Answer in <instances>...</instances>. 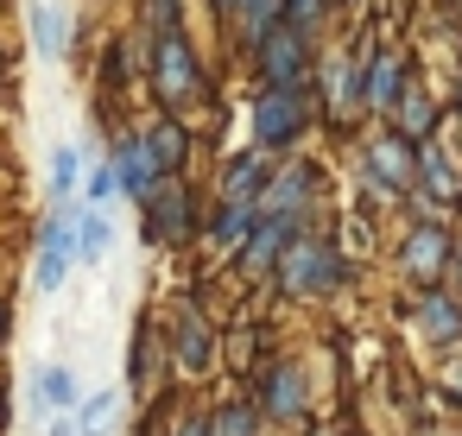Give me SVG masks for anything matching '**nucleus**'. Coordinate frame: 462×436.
<instances>
[{"mask_svg": "<svg viewBox=\"0 0 462 436\" xmlns=\"http://www.w3.org/2000/svg\"><path fill=\"white\" fill-rule=\"evenodd\" d=\"M348 278H355L348 247H342V241H329L323 228H304V234H291V241H285L279 272H273V291H279V297H291V304H323V297H336Z\"/></svg>", "mask_w": 462, "mask_h": 436, "instance_id": "f257e3e1", "label": "nucleus"}, {"mask_svg": "<svg viewBox=\"0 0 462 436\" xmlns=\"http://www.w3.org/2000/svg\"><path fill=\"white\" fill-rule=\"evenodd\" d=\"M146 89H152L159 114H184L209 95V70H203V51L190 45V26L146 39Z\"/></svg>", "mask_w": 462, "mask_h": 436, "instance_id": "f03ea898", "label": "nucleus"}, {"mask_svg": "<svg viewBox=\"0 0 462 436\" xmlns=\"http://www.w3.org/2000/svg\"><path fill=\"white\" fill-rule=\"evenodd\" d=\"M310 127H317V95L310 89H254V102H247V140L254 146H266L273 159H291L304 140H310Z\"/></svg>", "mask_w": 462, "mask_h": 436, "instance_id": "7ed1b4c3", "label": "nucleus"}, {"mask_svg": "<svg viewBox=\"0 0 462 436\" xmlns=\"http://www.w3.org/2000/svg\"><path fill=\"white\" fill-rule=\"evenodd\" d=\"M310 95H317V121H323V127H348V121H361V114H367V45H361V51H348V45H323Z\"/></svg>", "mask_w": 462, "mask_h": 436, "instance_id": "20e7f679", "label": "nucleus"}, {"mask_svg": "<svg viewBox=\"0 0 462 436\" xmlns=\"http://www.w3.org/2000/svg\"><path fill=\"white\" fill-rule=\"evenodd\" d=\"M456 241H462V234L449 228V215H411V222L399 228V247H393L399 278H405L411 291H424V285H449Z\"/></svg>", "mask_w": 462, "mask_h": 436, "instance_id": "39448f33", "label": "nucleus"}, {"mask_svg": "<svg viewBox=\"0 0 462 436\" xmlns=\"http://www.w3.org/2000/svg\"><path fill=\"white\" fill-rule=\"evenodd\" d=\"M222 348H228V335L216 329V316L197 297H184L171 310V322H165V360H171V373L178 379H209L222 367Z\"/></svg>", "mask_w": 462, "mask_h": 436, "instance_id": "423d86ee", "label": "nucleus"}, {"mask_svg": "<svg viewBox=\"0 0 462 436\" xmlns=\"http://www.w3.org/2000/svg\"><path fill=\"white\" fill-rule=\"evenodd\" d=\"M361 171L386 203H405L418 190V140H405L393 121H374L361 133Z\"/></svg>", "mask_w": 462, "mask_h": 436, "instance_id": "0eeeda50", "label": "nucleus"}, {"mask_svg": "<svg viewBox=\"0 0 462 436\" xmlns=\"http://www.w3.org/2000/svg\"><path fill=\"white\" fill-rule=\"evenodd\" d=\"M317 58H323V45L317 39H304L298 26H273L260 45H254V77L266 83V89H310L317 83Z\"/></svg>", "mask_w": 462, "mask_h": 436, "instance_id": "6e6552de", "label": "nucleus"}, {"mask_svg": "<svg viewBox=\"0 0 462 436\" xmlns=\"http://www.w3.org/2000/svg\"><path fill=\"white\" fill-rule=\"evenodd\" d=\"M247 386H254V398H260V417H266V423H279V430L310 423V373H304V360L279 354V360H266Z\"/></svg>", "mask_w": 462, "mask_h": 436, "instance_id": "1a4fd4ad", "label": "nucleus"}, {"mask_svg": "<svg viewBox=\"0 0 462 436\" xmlns=\"http://www.w3.org/2000/svg\"><path fill=\"white\" fill-rule=\"evenodd\" d=\"M197 190L184 184V177H165L152 196H146V209H140V234L152 241V247H190L197 241Z\"/></svg>", "mask_w": 462, "mask_h": 436, "instance_id": "9d476101", "label": "nucleus"}, {"mask_svg": "<svg viewBox=\"0 0 462 436\" xmlns=\"http://www.w3.org/2000/svg\"><path fill=\"white\" fill-rule=\"evenodd\" d=\"M108 165H115L121 196H127L134 209H146V196L165 184V165H159V152H152V133H146V127H115V133H108Z\"/></svg>", "mask_w": 462, "mask_h": 436, "instance_id": "9b49d317", "label": "nucleus"}, {"mask_svg": "<svg viewBox=\"0 0 462 436\" xmlns=\"http://www.w3.org/2000/svg\"><path fill=\"white\" fill-rule=\"evenodd\" d=\"M77 266H83L77 259V215L70 209H51L45 228H39V247H32V291L39 297H58Z\"/></svg>", "mask_w": 462, "mask_h": 436, "instance_id": "f8f14e48", "label": "nucleus"}, {"mask_svg": "<svg viewBox=\"0 0 462 436\" xmlns=\"http://www.w3.org/2000/svg\"><path fill=\"white\" fill-rule=\"evenodd\" d=\"M405 322L424 348L437 354H456L462 348V291L456 285H424L411 304H405Z\"/></svg>", "mask_w": 462, "mask_h": 436, "instance_id": "ddd939ff", "label": "nucleus"}, {"mask_svg": "<svg viewBox=\"0 0 462 436\" xmlns=\"http://www.w3.org/2000/svg\"><path fill=\"white\" fill-rule=\"evenodd\" d=\"M317 196H323V171L304 152H291V159H279V171H273V184L260 196V215H304V222H317Z\"/></svg>", "mask_w": 462, "mask_h": 436, "instance_id": "4468645a", "label": "nucleus"}, {"mask_svg": "<svg viewBox=\"0 0 462 436\" xmlns=\"http://www.w3.org/2000/svg\"><path fill=\"white\" fill-rule=\"evenodd\" d=\"M418 196L443 203L449 215L462 209V152H456V146H449L443 133L418 140Z\"/></svg>", "mask_w": 462, "mask_h": 436, "instance_id": "2eb2a0df", "label": "nucleus"}, {"mask_svg": "<svg viewBox=\"0 0 462 436\" xmlns=\"http://www.w3.org/2000/svg\"><path fill=\"white\" fill-rule=\"evenodd\" d=\"M405 89H411L405 51L399 45H367V121H393Z\"/></svg>", "mask_w": 462, "mask_h": 436, "instance_id": "dca6fc26", "label": "nucleus"}, {"mask_svg": "<svg viewBox=\"0 0 462 436\" xmlns=\"http://www.w3.org/2000/svg\"><path fill=\"white\" fill-rule=\"evenodd\" d=\"M273 171H279V159H273L266 146L228 152V159H222V171H216V190H209V196H222V203H260V196H266V184H273Z\"/></svg>", "mask_w": 462, "mask_h": 436, "instance_id": "f3484780", "label": "nucleus"}, {"mask_svg": "<svg viewBox=\"0 0 462 436\" xmlns=\"http://www.w3.org/2000/svg\"><path fill=\"white\" fill-rule=\"evenodd\" d=\"M254 228H260V203H222V196H209V209H203V241H209V253L235 259V253L254 241Z\"/></svg>", "mask_w": 462, "mask_h": 436, "instance_id": "a211bd4d", "label": "nucleus"}, {"mask_svg": "<svg viewBox=\"0 0 462 436\" xmlns=\"http://www.w3.org/2000/svg\"><path fill=\"white\" fill-rule=\"evenodd\" d=\"M32 411L39 417H51V411H77L83 404V379H77V367L70 360H45V367H32Z\"/></svg>", "mask_w": 462, "mask_h": 436, "instance_id": "6ab92c4d", "label": "nucleus"}, {"mask_svg": "<svg viewBox=\"0 0 462 436\" xmlns=\"http://www.w3.org/2000/svg\"><path fill=\"white\" fill-rule=\"evenodd\" d=\"M165 354V329L140 310L134 316V341H127V392H140L146 398V386H152V360Z\"/></svg>", "mask_w": 462, "mask_h": 436, "instance_id": "aec40b11", "label": "nucleus"}, {"mask_svg": "<svg viewBox=\"0 0 462 436\" xmlns=\"http://www.w3.org/2000/svg\"><path fill=\"white\" fill-rule=\"evenodd\" d=\"M115 215H108V203H83L77 209V259L83 266H102L108 253H115Z\"/></svg>", "mask_w": 462, "mask_h": 436, "instance_id": "412c9836", "label": "nucleus"}, {"mask_svg": "<svg viewBox=\"0 0 462 436\" xmlns=\"http://www.w3.org/2000/svg\"><path fill=\"white\" fill-rule=\"evenodd\" d=\"M273 26H285V0H241V7H235V20H228L235 51H241V58H254V45H260Z\"/></svg>", "mask_w": 462, "mask_h": 436, "instance_id": "4be33fe9", "label": "nucleus"}, {"mask_svg": "<svg viewBox=\"0 0 462 436\" xmlns=\"http://www.w3.org/2000/svg\"><path fill=\"white\" fill-rule=\"evenodd\" d=\"M32 51L39 58H70V7L64 0H32Z\"/></svg>", "mask_w": 462, "mask_h": 436, "instance_id": "5701e85b", "label": "nucleus"}, {"mask_svg": "<svg viewBox=\"0 0 462 436\" xmlns=\"http://www.w3.org/2000/svg\"><path fill=\"white\" fill-rule=\"evenodd\" d=\"M83 177H89V159H83L77 146H58V152H51V171H45V203H51V209H70V203L83 196Z\"/></svg>", "mask_w": 462, "mask_h": 436, "instance_id": "b1692460", "label": "nucleus"}, {"mask_svg": "<svg viewBox=\"0 0 462 436\" xmlns=\"http://www.w3.org/2000/svg\"><path fill=\"white\" fill-rule=\"evenodd\" d=\"M437 121H443L437 95H430L424 83H411V89L399 95V114H393V127H399L405 140H430V133H437Z\"/></svg>", "mask_w": 462, "mask_h": 436, "instance_id": "393cba45", "label": "nucleus"}, {"mask_svg": "<svg viewBox=\"0 0 462 436\" xmlns=\"http://www.w3.org/2000/svg\"><path fill=\"white\" fill-rule=\"evenodd\" d=\"M146 133H152V152H159L165 177H184V165H190V127H184V114H159Z\"/></svg>", "mask_w": 462, "mask_h": 436, "instance_id": "a878e982", "label": "nucleus"}, {"mask_svg": "<svg viewBox=\"0 0 462 436\" xmlns=\"http://www.w3.org/2000/svg\"><path fill=\"white\" fill-rule=\"evenodd\" d=\"M209 423H216V436H260V398H254V386L247 392H228L216 411H209Z\"/></svg>", "mask_w": 462, "mask_h": 436, "instance_id": "bb28decb", "label": "nucleus"}, {"mask_svg": "<svg viewBox=\"0 0 462 436\" xmlns=\"http://www.w3.org/2000/svg\"><path fill=\"white\" fill-rule=\"evenodd\" d=\"M336 14H342V0H285V26H298V32L317 39V45H323V32H329Z\"/></svg>", "mask_w": 462, "mask_h": 436, "instance_id": "cd10ccee", "label": "nucleus"}, {"mask_svg": "<svg viewBox=\"0 0 462 436\" xmlns=\"http://www.w3.org/2000/svg\"><path fill=\"white\" fill-rule=\"evenodd\" d=\"M115 417H121V386H96V392H83V404H77L83 436H102Z\"/></svg>", "mask_w": 462, "mask_h": 436, "instance_id": "c85d7f7f", "label": "nucleus"}, {"mask_svg": "<svg viewBox=\"0 0 462 436\" xmlns=\"http://www.w3.org/2000/svg\"><path fill=\"white\" fill-rule=\"evenodd\" d=\"M115 196H121V177H115L108 152H102V159H89V177H83V203H115Z\"/></svg>", "mask_w": 462, "mask_h": 436, "instance_id": "c756f323", "label": "nucleus"}, {"mask_svg": "<svg viewBox=\"0 0 462 436\" xmlns=\"http://www.w3.org/2000/svg\"><path fill=\"white\" fill-rule=\"evenodd\" d=\"M140 26H146V39L184 26V0H140Z\"/></svg>", "mask_w": 462, "mask_h": 436, "instance_id": "7c9ffc66", "label": "nucleus"}, {"mask_svg": "<svg viewBox=\"0 0 462 436\" xmlns=\"http://www.w3.org/2000/svg\"><path fill=\"white\" fill-rule=\"evenodd\" d=\"M437 398H443L449 411H462V360H456V354L437 367Z\"/></svg>", "mask_w": 462, "mask_h": 436, "instance_id": "2f4dec72", "label": "nucleus"}, {"mask_svg": "<svg viewBox=\"0 0 462 436\" xmlns=\"http://www.w3.org/2000/svg\"><path fill=\"white\" fill-rule=\"evenodd\" d=\"M165 436H216V423H209V411H178V423Z\"/></svg>", "mask_w": 462, "mask_h": 436, "instance_id": "473e14b6", "label": "nucleus"}, {"mask_svg": "<svg viewBox=\"0 0 462 436\" xmlns=\"http://www.w3.org/2000/svg\"><path fill=\"white\" fill-rule=\"evenodd\" d=\"M203 7H209V14H216V20L228 26V20H235V7H241V0H203Z\"/></svg>", "mask_w": 462, "mask_h": 436, "instance_id": "72a5a7b5", "label": "nucleus"}, {"mask_svg": "<svg viewBox=\"0 0 462 436\" xmlns=\"http://www.w3.org/2000/svg\"><path fill=\"white\" fill-rule=\"evenodd\" d=\"M7 335H14V310L0 304V348H7Z\"/></svg>", "mask_w": 462, "mask_h": 436, "instance_id": "f704fd0d", "label": "nucleus"}, {"mask_svg": "<svg viewBox=\"0 0 462 436\" xmlns=\"http://www.w3.org/2000/svg\"><path fill=\"white\" fill-rule=\"evenodd\" d=\"M449 285L462 291V241H456V266H449Z\"/></svg>", "mask_w": 462, "mask_h": 436, "instance_id": "c9c22d12", "label": "nucleus"}, {"mask_svg": "<svg viewBox=\"0 0 462 436\" xmlns=\"http://www.w3.org/2000/svg\"><path fill=\"white\" fill-rule=\"evenodd\" d=\"M0 70H7V45H0Z\"/></svg>", "mask_w": 462, "mask_h": 436, "instance_id": "e433bc0d", "label": "nucleus"}, {"mask_svg": "<svg viewBox=\"0 0 462 436\" xmlns=\"http://www.w3.org/2000/svg\"><path fill=\"white\" fill-rule=\"evenodd\" d=\"M456 108H462V83H456Z\"/></svg>", "mask_w": 462, "mask_h": 436, "instance_id": "4c0bfd02", "label": "nucleus"}, {"mask_svg": "<svg viewBox=\"0 0 462 436\" xmlns=\"http://www.w3.org/2000/svg\"><path fill=\"white\" fill-rule=\"evenodd\" d=\"M342 7H361V0H342Z\"/></svg>", "mask_w": 462, "mask_h": 436, "instance_id": "58836bf2", "label": "nucleus"}]
</instances>
